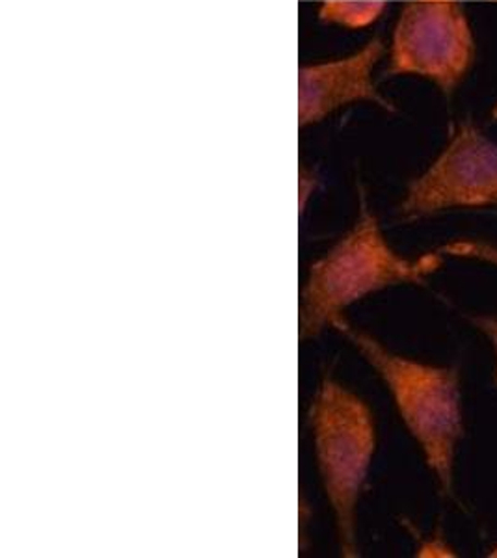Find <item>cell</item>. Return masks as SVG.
<instances>
[{
    "label": "cell",
    "instance_id": "cell-1",
    "mask_svg": "<svg viewBox=\"0 0 497 558\" xmlns=\"http://www.w3.org/2000/svg\"><path fill=\"white\" fill-rule=\"evenodd\" d=\"M441 265L440 252L415 260L397 254L360 192L354 228L310 267L300 305V339H313L326 328L338 330L344 323V310L373 292L393 286H425Z\"/></svg>",
    "mask_w": 497,
    "mask_h": 558
},
{
    "label": "cell",
    "instance_id": "cell-2",
    "mask_svg": "<svg viewBox=\"0 0 497 558\" xmlns=\"http://www.w3.org/2000/svg\"><path fill=\"white\" fill-rule=\"evenodd\" d=\"M375 367L396 400L397 412L420 445L441 494L453 495L454 458L464 438V412L457 367H434L393 354L364 331L338 328Z\"/></svg>",
    "mask_w": 497,
    "mask_h": 558
},
{
    "label": "cell",
    "instance_id": "cell-3",
    "mask_svg": "<svg viewBox=\"0 0 497 558\" xmlns=\"http://www.w3.org/2000/svg\"><path fill=\"white\" fill-rule=\"evenodd\" d=\"M312 428L326 497L336 515L339 549L357 557L356 508L376 451L375 417L357 395L330 376L313 400Z\"/></svg>",
    "mask_w": 497,
    "mask_h": 558
},
{
    "label": "cell",
    "instance_id": "cell-4",
    "mask_svg": "<svg viewBox=\"0 0 497 558\" xmlns=\"http://www.w3.org/2000/svg\"><path fill=\"white\" fill-rule=\"evenodd\" d=\"M477 58L472 23L460 0H409L389 44V76H420L453 96Z\"/></svg>",
    "mask_w": 497,
    "mask_h": 558
},
{
    "label": "cell",
    "instance_id": "cell-5",
    "mask_svg": "<svg viewBox=\"0 0 497 558\" xmlns=\"http://www.w3.org/2000/svg\"><path fill=\"white\" fill-rule=\"evenodd\" d=\"M496 205L497 144L465 120L454 128L433 165L409 184L399 213L412 222L444 210Z\"/></svg>",
    "mask_w": 497,
    "mask_h": 558
},
{
    "label": "cell",
    "instance_id": "cell-6",
    "mask_svg": "<svg viewBox=\"0 0 497 558\" xmlns=\"http://www.w3.org/2000/svg\"><path fill=\"white\" fill-rule=\"evenodd\" d=\"M384 52L386 45L376 36L360 51L347 57L302 65L299 70V128L315 125L354 102H375L384 110L396 112L393 102L376 88L373 76Z\"/></svg>",
    "mask_w": 497,
    "mask_h": 558
},
{
    "label": "cell",
    "instance_id": "cell-7",
    "mask_svg": "<svg viewBox=\"0 0 497 558\" xmlns=\"http://www.w3.org/2000/svg\"><path fill=\"white\" fill-rule=\"evenodd\" d=\"M386 10V0H323L317 20L323 25L339 26L344 31H364L375 25Z\"/></svg>",
    "mask_w": 497,
    "mask_h": 558
},
{
    "label": "cell",
    "instance_id": "cell-8",
    "mask_svg": "<svg viewBox=\"0 0 497 558\" xmlns=\"http://www.w3.org/2000/svg\"><path fill=\"white\" fill-rule=\"evenodd\" d=\"M438 252L444 257L447 255L454 259L478 260V263L497 268V246L492 242L460 239V241L449 242L446 246H441Z\"/></svg>",
    "mask_w": 497,
    "mask_h": 558
},
{
    "label": "cell",
    "instance_id": "cell-9",
    "mask_svg": "<svg viewBox=\"0 0 497 558\" xmlns=\"http://www.w3.org/2000/svg\"><path fill=\"white\" fill-rule=\"evenodd\" d=\"M481 333H485L496 352V386H497V315H472L468 318Z\"/></svg>",
    "mask_w": 497,
    "mask_h": 558
},
{
    "label": "cell",
    "instance_id": "cell-10",
    "mask_svg": "<svg viewBox=\"0 0 497 558\" xmlns=\"http://www.w3.org/2000/svg\"><path fill=\"white\" fill-rule=\"evenodd\" d=\"M492 120L497 121V102L494 105V108H492Z\"/></svg>",
    "mask_w": 497,
    "mask_h": 558
},
{
    "label": "cell",
    "instance_id": "cell-11",
    "mask_svg": "<svg viewBox=\"0 0 497 558\" xmlns=\"http://www.w3.org/2000/svg\"><path fill=\"white\" fill-rule=\"evenodd\" d=\"M488 557L490 558H497V546L492 549L490 553H488Z\"/></svg>",
    "mask_w": 497,
    "mask_h": 558
}]
</instances>
